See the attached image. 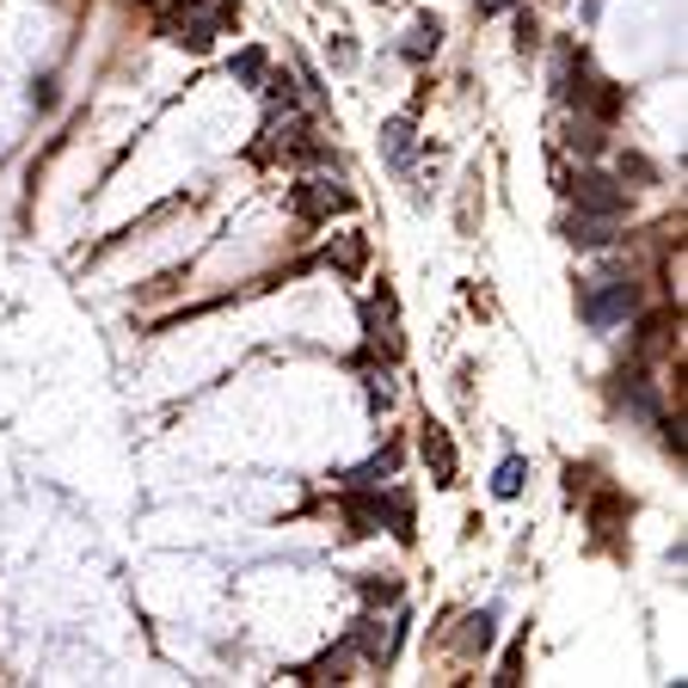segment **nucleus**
<instances>
[{
	"instance_id": "obj_26",
	"label": "nucleus",
	"mask_w": 688,
	"mask_h": 688,
	"mask_svg": "<svg viewBox=\"0 0 688 688\" xmlns=\"http://www.w3.org/2000/svg\"><path fill=\"white\" fill-rule=\"evenodd\" d=\"M510 7H523V0H474L479 19H498V13H510Z\"/></svg>"
},
{
	"instance_id": "obj_17",
	"label": "nucleus",
	"mask_w": 688,
	"mask_h": 688,
	"mask_svg": "<svg viewBox=\"0 0 688 688\" xmlns=\"http://www.w3.org/2000/svg\"><path fill=\"white\" fill-rule=\"evenodd\" d=\"M510 13H516V50L535 55V50H542V26H535V13H523V7H510Z\"/></svg>"
},
{
	"instance_id": "obj_22",
	"label": "nucleus",
	"mask_w": 688,
	"mask_h": 688,
	"mask_svg": "<svg viewBox=\"0 0 688 688\" xmlns=\"http://www.w3.org/2000/svg\"><path fill=\"white\" fill-rule=\"evenodd\" d=\"M394 406V387H387V375H370V412H387Z\"/></svg>"
},
{
	"instance_id": "obj_21",
	"label": "nucleus",
	"mask_w": 688,
	"mask_h": 688,
	"mask_svg": "<svg viewBox=\"0 0 688 688\" xmlns=\"http://www.w3.org/2000/svg\"><path fill=\"white\" fill-rule=\"evenodd\" d=\"M658 431H664V449H670L676 462H682V449H688V437H682V418H664Z\"/></svg>"
},
{
	"instance_id": "obj_3",
	"label": "nucleus",
	"mask_w": 688,
	"mask_h": 688,
	"mask_svg": "<svg viewBox=\"0 0 688 688\" xmlns=\"http://www.w3.org/2000/svg\"><path fill=\"white\" fill-rule=\"evenodd\" d=\"M571 198H578V210L584 215H615V222H621V215H627V185H615V179H609V172H578V179H571Z\"/></svg>"
},
{
	"instance_id": "obj_10",
	"label": "nucleus",
	"mask_w": 688,
	"mask_h": 688,
	"mask_svg": "<svg viewBox=\"0 0 688 688\" xmlns=\"http://www.w3.org/2000/svg\"><path fill=\"white\" fill-rule=\"evenodd\" d=\"M437 50H443V19H431V13H424L418 26L406 31V43H399V55H406V62H431Z\"/></svg>"
},
{
	"instance_id": "obj_11",
	"label": "nucleus",
	"mask_w": 688,
	"mask_h": 688,
	"mask_svg": "<svg viewBox=\"0 0 688 688\" xmlns=\"http://www.w3.org/2000/svg\"><path fill=\"white\" fill-rule=\"evenodd\" d=\"M566 148L571 154H603V148H609V123H596V118H571V130H566Z\"/></svg>"
},
{
	"instance_id": "obj_6",
	"label": "nucleus",
	"mask_w": 688,
	"mask_h": 688,
	"mask_svg": "<svg viewBox=\"0 0 688 688\" xmlns=\"http://www.w3.org/2000/svg\"><path fill=\"white\" fill-rule=\"evenodd\" d=\"M382 160L394 172H412V160H418V130H412V118H387L382 123Z\"/></svg>"
},
{
	"instance_id": "obj_28",
	"label": "nucleus",
	"mask_w": 688,
	"mask_h": 688,
	"mask_svg": "<svg viewBox=\"0 0 688 688\" xmlns=\"http://www.w3.org/2000/svg\"><path fill=\"white\" fill-rule=\"evenodd\" d=\"M375 7H387V0H375Z\"/></svg>"
},
{
	"instance_id": "obj_18",
	"label": "nucleus",
	"mask_w": 688,
	"mask_h": 688,
	"mask_svg": "<svg viewBox=\"0 0 688 688\" xmlns=\"http://www.w3.org/2000/svg\"><path fill=\"white\" fill-rule=\"evenodd\" d=\"M363 596H370V603H387V609H394V603H399V578H387V571H382V578H363Z\"/></svg>"
},
{
	"instance_id": "obj_15",
	"label": "nucleus",
	"mask_w": 688,
	"mask_h": 688,
	"mask_svg": "<svg viewBox=\"0 0 688 688\" xmlns=\"http://www.w3.org/2000/svg\"><path fill=\"white\" fill-rule=\"evenodd\" d=\"M363 259H370V246H363L357 234L338 240V246H326V265H338V271H363Z\"/></svg>"
},
{
	"instance_id": "obj_25",
	"label": "nucleus",
	"mask_w": 688,
	"mask_h": 688,
	"mask_svg": "<svg viewBox=\"0 0 688 688\" xmlns=\"http://www.w3.org/2000/svg\"><path fill=\"white\" fill-rule=\"evenodd\" d=\"M578 492H590V467H566V498H578Z\"/></svg>"
},
{
	"instance_id": "obj_1",
	"label": "nucleus",
	"mask_w": 688,
	"mask_h": 688,
	"mask_svg": "<svg viewBox=\"0 0 688 688\" xmlns=\"http://www.w3.org/2000/svg\"><path fill=\"white\" fill-rule=\"evenodd\" d=\"M344 523H351V535L387 529L394 542H412V498L382 486H344Z\"/></svg>"
},
{
	"instance_id": "obj_12",
	"label": "nucleus",
	"mask_w": 688,
	"mask_h": 688,
	"mask_svg": "<svg viewBox=\"0 0 688 688\" xmlns=\"http://www.w3.org/2000/svg\"><path fill=\"white\" fill-rule=\"evenodd\" d=\"M523 486H529V462H523V455H504L498 462V474H492V498H523Z\"/></svg>"
},
{
	"instance_id": "obj_8",
	"label": "nucleus",
	"mask_w": 688,
	"mask_h": 688,
	"mask_svg": "<svg viewBox=\"0 0 688 688\" xmlns=\"http://www.w3.org/2000/svg\"><path fill=\"white\" fill-rule=\"evenodd\" d=\"M492 627H498V609H474V615L462 621V634H455V651H462L467 664H474V658H486V651H492V639H498Z\"/></svg>"
},
{
	"instance_id": "obj_5",
	"label": "nucleus",
	"mask_w": 688,
	"mask_h": 688,
	"mask_svg": "<svg viewBox=\"0 0 688 688\" xmlns=\"http://www.w3.org/2000/svg\"><path fill=\"white\" fill-rule=\"evenodd\" d=\"M566 240H571V246H578V252H609L615 246V240H621V222H615V215H571V222H566Z\"/></svg>"
},
{
	"instance_id": "obj_23",
	"label": "nucleus",
	"mask_w": 688,
	"mask_h": 688,
	"mask_svg": "<svg viewBox=\"0 0 688 688\" xmlns=\"http://www.w3.org/2000/svg\"><path fill=\"white\" fill-rule=\"evenodd\" d=\"M31 111H55V80H50V74L31 87Z\"/></svg>"
},
{
	"instance_id": "obj_4",
	"label": "nucleus",
	"mask_w": 688,
	"mask_h": 688,
	"mask_svg": "<svg viewBox=\"0 0 688 688\" xmlns=\"http://www.w3.org/2000/svg\"><path fill=\"white\" fill-rule=\"evenodd\" d=\"M290 203H295V215H302V222H326L332 210H344V203H351V191H338V179H302Z\"/></svg>"
},
{
	"instance_id": "obj_9",
	"label": "nucleus",
	"mask_w": 688,
	"mask_h": 688,
	"mask_svg": "<svg viewBox=\"0 0 688 688\" xmlns=\"http://www.w3.org/2000/svg\"><path fill=\"white\" fill-rule=\"evenodd\" d=\"M615 406H621V412H634L639 424H651V418H658V394H651V382H646L639 370L615 382Z\"/></svg>"
},
{
	"instance_id": "obj_19",
	"label": "nucleus",
	"mask_w": 688,
	"mask_h": 688,
	"mask_svg": "<svg viewBox=\"0 0 688 688\" xmlns=\"http://www.w3.org/2000/svg\"><path fill=\"white\" fill-rule=\"evenodd\" d=\"M259 87H265V99H271V111H277V105H283V111H290V105H295V80H290V74H277V80H259Z\"/></svg>"
},
{
	"instance_id": "obj_2",
	"label": "nucleus",
	"mask_w": 688,
	"mask_h": 688,
	"mask_svg": "<svg viewBox=\"0 0 688 688\" xmlns=\"http://www.w3.org/2000/svg\"><path fill=\"white\" fill-rule=\"evenodd\" d=\"M634 314H639V283H634V277H615V271H603V277H584V290H578V320H584L590 332L627 326Z\"/></svg>"
},
{
	"instance_id": "obj_20",
	"label": "nucleus",
	"mask_w": 688,
	"mask_h": 688,
	"mask_svg": "<svg viewBox=\"0 0 688 688\" xmlns=\"http://www.w3.org/2000/svg\"><path fill=\"white\" fill-rule=\"evenodd\" d=\"M664 332H670V320H646V326H639V357H651V351H664Z\"/></svg>"
},
{
	"instance_id": "obj_16",
	"label": "nucleus",
	"mask_w": 688,
	"mask_h": 688,
	"mask_svg": "<svg viewBox=\"0 0 688 688\" xmlns=\"http://www.w3.org/2000/svg\"><path fill=\"white\" fill-rule=\"evenodd\" d=\"M227 74L246 80V87H259V80H265V50H240L234 62H227Z\"/></svg>"
},
{
	"instance_id": "obj_14",
	"label": "nucleus",
	"mask_w": 688,
	"mask_h": 688,
	"mask_svg": "<svg viewBox=\"0 0 688 688\" xmlns=\"http://www.w3.org/2000/svg\"><path fill=\"white\" fill-rule=\"evenodd\" d=\"M394 467H399V449H382L375 462L351 467V474H338V479H344V486H382V479H394Z\"/></svg>"
},
{
	"instance_id": "obj_27",
	"label": "nucleus",
	"mask_w": 688,
	"mask_h": 688,
	"mask_svg": "<svg viewBox=\"0 0 688 688\" xmlns=\"http://www.w3.org/2000/svg\"><path fill=\"white\" fill-rule=\"evenodd\" d=\"M621 172H634V179H651V160H646V154H621Z\"/></svg>"
},
{
	"instance_id": "obj_13",
	"label": "nucleus",
	"mask_w": 688,
	"mask_h": 688,
	"mask_svg": "<svg viewBox=\"0 0 688 688\" xmlns=\"http://www.w3.org/2000/svg\"><path fill=\"white\" fill-rule=\"evenodd\" d=\"M351 664H357V646H351V634H344L338 646H332L326 658L307 670V682H344V670H351Z\"/></svg>"
},
{
	"instance_id": "obj_24",
	"label": "nucleus",
	"mask_w": 688,
	"mask_h": 688,
	"mask_svg": "<svg viewBox=\"0 0 688 688\" xmlns=\"http://www.w3.org/2000/svg\"><path fill=\"white\" fill-rule=\"evenodd\" d=\"M326 55H332V68H351V62H357V50H351V38H332V43H326Z\"/></svg>"
},
{
	"instance_id": "obj_7",
	"label": "nucleus",
	"mask_w": 688,
	"mask_h": 688,
	"mask_svg": "<svg viewBox=\"0 0 688 688\" xmlns=\"http://www.w3.org/2000/svg\"><path fill=\"white\" fill-rule=\"evenodd\" d=\"M418 449H424V467H431V486L449 492L455 486V443H449V431H437V424H431V431L418 437Z\"/></svg>"
}]
</instances>
